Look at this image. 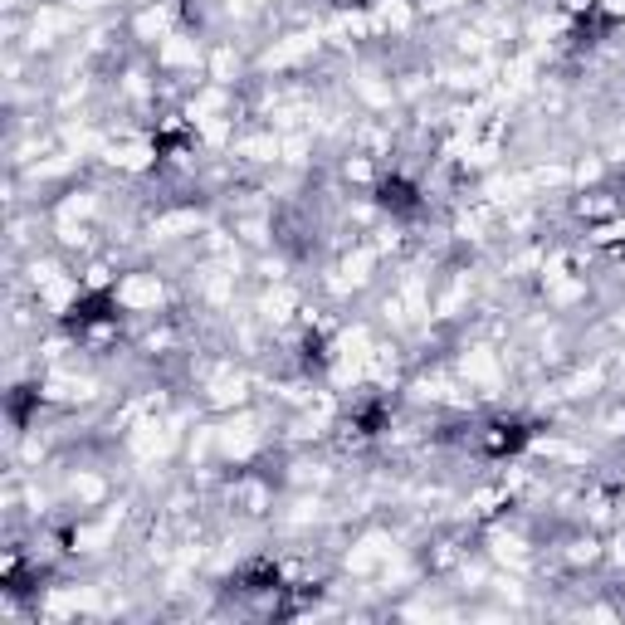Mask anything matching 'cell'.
<instances>
[{
	"mask_svg": "<svg viewBox=\"0 0 625 625\" xmlns=\"http://www.w3.org/2000/svg\"><path fill=\"white\" fill-rule=\"evenodd\" d=\"M382 205L396 215H415L421 211V201H415V186H406V181H386L382 186Z\"/></svg>",
	"mask_w": 625,
	"mask_h": 625,
	"instance_id": "6da1fadb",
	"label": "cell"
}]
</instances>
